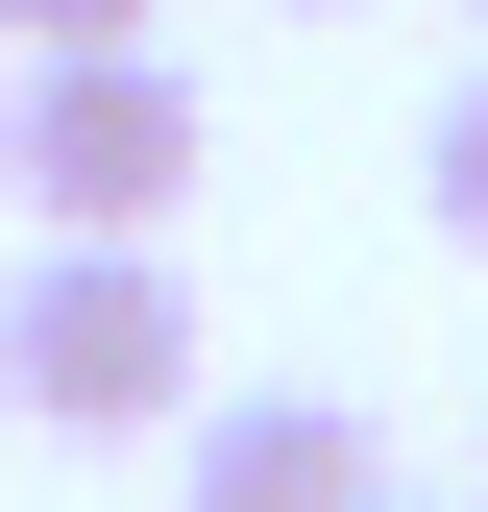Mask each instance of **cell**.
<instances>
[{"label": "cell", "instance_id": "1", "mask_svg": "<svg viewBox=\"0 0 488 512\" xmlns=\"http://www.w3.org/2000/svg\"><path fill=\"white\" fill-rule=\"evenodd\" d=\"M0 391H25L49 439L196 415V293H171V244H25V293H0Z\"/></svg>", "mask_w": 488, "mask_h": 512}, {"label": "cell", "instance_id": "8", "mask_svg": "<svg viewBox=\"0 0 488 512\" xmlns=\"http://www.w3.org/2000/svg\"><path fill=\"white\" fill-rule=\"evenodd\" d=\"M0 98H25V74H0Z\"/></svg>", "mask_w": 488, "mask_h": 512}, {"label": "cell", "instance_id": "2", "mask_svg": "<svg viewBox=\"0 0 488 512\" xmlns=\"http://www.w3.org/2000/svg\"><path fill=\"white\" fill-rule=\"evenodd\" d=\"M0 196L49 244H171V196H196V74L171 49H49L0 98Z\"/></svg>", "mask_w": 488, "mask_h": 512}, {"label": "cell", "instance_id": "7", "mask_svg": "<svg viewBox=\"0 0 488 512\" xmlns=\"http://www.w3.org/2000/svg\"><path fill=\"white\" fill-rule=\"evenodd\" d=\"M464 25H488V0H464Z\"/></svg>", "mask_w": 488, "mask_h": 512}, {"label": "cell", "instance_id": "4", "mask_svg": "<svg viewBox=\"0 0 488 512\" xmlns=\"http://www.w3.org/2000/svg\"><path fill=\"white\" fill-rule=\"evenodd\" d=\"M415 196H440V244H464V269H488V74L440 98V147H415Z\"/></svg>", "mask_w": 488, "mask_h": 512}, {"label": "cell", "instance_id": "6", "mask_svg": "<svg viewBox=\"0 0 488 512\" xmlns=\"http://www.w3.org/2000/svg\"><path fill=\"white\" fill-rule=\"evenodd\" d=\"M366 512H464V488H366Z\"/></svg>", "mask_w": 488, "mask_h": 512}, {"label": "cell", "instance_id": "5", "mask_svg": "<svg viewBox=\"0 0 488 512\" xmlns=\"http://www.w3.org/2000/svg\"><path fill=\"white\" fill-rule=\"evenodd\" d=\"M0 49H25V74L49 49H147V0H0Z\"/></svg>", "mask_w": 488, "mask_h": 512}, {"label": "cell", "instance_id": "3", "mask_svg": "<svg viewBox=\"0 0 488 512\" xmlns=\"http://www.w3.org/2000/svg\"><path fill=\"white\" fill-rule=\"evenodd\" d=\"M171 488L196 512H366L391 439H366V391H196L171 415Z\"/></svg>", "mask_w": 488, "mask_h": 512}]
</instances>
